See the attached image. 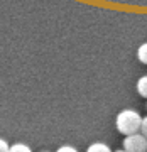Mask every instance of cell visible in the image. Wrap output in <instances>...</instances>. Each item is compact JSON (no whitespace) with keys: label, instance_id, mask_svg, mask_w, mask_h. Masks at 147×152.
<instances>
[{"label":"cell","instance_id":"obj_1","mask_svg":"<svg viewBox=\"0 0 147 152\" xmlns=\"http://www.w3.org/2000/svg\"><path fill=\"white\" fill-rule=\"evenodd\" d=\"M142 118L144 117H140L139 112H135V110H122L115 118V127L122 135H134V134L140 132Z\"/></svg>","mask_w":147,"mask_h":152},{"label":"cell","instance_id":"obj_2","mask_svg":"<svg viewBox=\"0 0 147 152\" xmlns=\"http://www.w3.org/2000/svg\"><path fill=\"white\" fill-rule=\"evenodd\" d=\"M124 151L147 152V137H144L142 134H134V135L125 137V140H124Z\"/></svg>","mask_w":147,"mask_h":152},{"label":"cell","instance_id":"obj_3","mask_svg":"<svg viewBox=\"0 0 147 152\" xmlns=\"http://www.w3.org/2000/svg\"><path fill=\"white\" fill-rule=\"evenodd\" d=\"M86 152H112V149L107 144H103V142H93L91 145L86 149Z\"/></svg>","mask_w":147,"mask_h":152},{"label":"cell","instance_id":"obj_4","mask_svg":"<svg viewBox=\"0 0 147 152\" xmlns=\"http://www.w3.org/2000/svg\"><path fill=\"white\" fill-rule=\"evenodd\" d=\"M137 93L142 98H147V75L139 78V81H137Z\"/></svg>","mask_w":147,"mask_h":152},{"label":"cell","instance_id":"obj_5","mask_svg":"<svg viewBox=\"0 0 147 152\" xmlns=\"http://www.w3.org/2000/svg\"><path fill=\"white\" fill-rule=\"evenodd\" d=\"M137 58H139V61H140V63L147 64V42H144L140 48L137 49Z\"/></svg>","mask_w":147,"mask_h":152},{"label":"cell","instance_id":"obj_6","mask_svg":"<svg viewBox=\"0 0 147 152\" xmlns=\"http://www.w3.org/2000/svg\"><path fill=\"white\" fill-rule=\"evenodd\" d=\"M10 152H32V151H31V147L29 145L22 144V142H17V144L10 145Z\"/></svg>","mask_w":147,"mask_h":152},{"label":"cell","instance_id":"obj_7","mask_svg":"<svg viewBox=\"0 0 147 152\" xmlns=\"http://www.w3.org/2000/svg\"><path fill=\"white\" fill-rule=\"evenodd\" d=\"M56 152H78V151L73 145H63V147H59Z\"/></svg>","mask_w":147,"mask_h":152},{"label":"cell","instance_id":"obj_8","mask_svg":"<svg viewBox=\"0 0 147 152\" xmlns=\"http://www.w3.org/2000/svg\"><path fill=\"white\" fill-rule=\"evenodd\" d=\"M140 134L144 137H147V117L142 118V127H140Z\"/></svg>","mask_w":147,"mask_h":152},{"label":"cell","instance_id":"obj_9","mask_svg":"<svg viewBox=\"0 0 147 152\" xmlns=\"http://www.w3.org/2000/svg\"><path fill=\"white\" fill-rule=\"evenodd\" d=\"M0 152H10V145L5 140H0Z\"/></svg>","mask_w":147,"mask_h":152},{"label":"cell","instance_id":"obj_10","mask_svg":"<svg viewBox=\"0 0 147 152\" xmlns=\"http://www.w3.org/2000/svg\"><path fill=\"white\" fill-rule=\"evenodd\" d=\"M115 152H127V151H115Z\"/></svg>","mask_w":147,"mask_h":152},{"label":"cell","instance_id":"obj_11","mask_svg":"<svg viewBox=\"0 0 147 152\" xmlns=\"http://www.w3.org/2000/svg\"><path fill=\"white\" fill-rule=\"evenodd\" d=\"M42 152H48V151H42Z\"/></svg>","mask_w":147,"mask_h":152}]
</instances>
